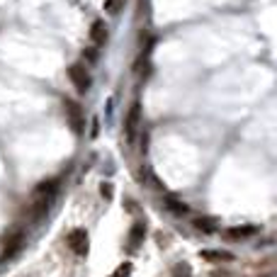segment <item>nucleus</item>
<instances>
[{"label": "nucleus", "instance_id": "1", "mask_svg": "<svg viewBox=\"0 0 277 277\" xmlns=\"http://www.w3.org/2000/svg\"><path fill=\"white\" fill-rule=\"evenodd\" d=\"M68 78H71V83L75 85V90L78 92H85L88 88H90V75L85 73V68L78 66V63L68 68Z\"/></svg>", "mask_w": 277, "mask_h": 277}, {"label": "nucleus", "instance_id": "14", "mask_svg": "<svg viewBox=\"0 0 277 277\" xmlns=\"http://www.w3.org/2000/svg\"><path fill=\"white\" fill-rule=\"evenodd\" d=\"M190 275H192V270H190L187 263H178L175 270H173V277H190Z\"/></svg>", "mask_w": 277, "mask_h": 277}, {"label": "nucleus", "instance_id": "8", "mask_svg": "<svg viewBox=\"0 0 277 277\" xmlns=\"http://www.w3.org/2000/svg\"><path fill=\"white\" fill-rule=\"evenodd\" d=\"M192 226L200 229V231H204V234H214V231H217V222L209 219V217H197V219L192 222Z\"/></svg>", "mask_w": 277, "mask_h": 277}, {"label": "nucleus", "instance_id": "5", "mask_svg": "<svg viewBox=\"0 0 277 277\" xmlns=\"http://www.w3.org/2000/svg\"><path fill=\"white\" fill-rule=\"evenodd\" d=\"M253 234H256V226L246 224V226H234V229H229V231H226V239L239 241V239H248V236H253Z\"/></svg>", "mask_w": 277, "mask_h": 277}, {"label": "nucleus", "instance_id": "2", "mask_svg": "<svg viewBox=\"0 0 277 277\" xmlns=\"http://www.w3.org/2000/svg\"><path fill=\"white\" fill-rule=\"evenodd\" d=\"M68 246H71V251H73L75 256H85L88 253V234L83 229L71 231L68 234Z\"/></svg>", "mask_w": 277, "mask_h": 277}, {"label": "nucleus", "instance_id": "12", "mask_svg": "<svg viewBox=\"0 0 277 277\" xmlns=\"http://www.w3.org/2000/svg\"><path fill=\"white\" fill-rule=\"evenodd\" d=\"M34 212H32V219H41L44 214H46V209H49V197H44V200H39L34 207H32Z\"/></svg>", "mask_w": 277, "mask_h": 277}, {"label": "nucleus", "instance_id": "17", "mask_svg": "<svg viewBox=\"0 0 277 277\" xmlns=\"http://www.w3.org/2000/svg\"><path fill=\"white\" fill-rule=\"evenodd\" d=\"M83 54L88 56V61H97V51H95V49H85Z\"/></svg>", "mask_w": 277, "mask_h": 277}, {"label": "nucleus", "instance_id": "6", "mask_svg": "<svg viewBox=\"0 0 277 277\" xmlns=\"http://www.w3.org/2000/svg\"><path fill=\"white\" fill-rule=\"evenodd\" d=\"M90 39L95 41V44H105V41H107V27H105V22H102V19L92 22V27H90Z\"/></svg>", "mask_w": 277, "mask_h": 277}, {"label": "nucleus", "instance_id": "15", "mask_svg": "<svg viewBox=\"0 0 277 277\" xmlns=\"http://www.w3.org/2000/svg\"><path fill=\"white\" fill-rule=\"evenodd\" d=\"M129 275H131V263H122V265L114 270L112 277H129Z\"/></svg>", "mask_w": 277, "mask_h": 277}, {"label": "nucleus", "instance_id": "16", "mask_svg": "<svg viewBox=\"0 0 277 277\" xmlns=\"http://www.w3.org/2000/svg\"><path fill=\"white\" fill-rule=\"evenodd\" d=\"M100 192H102V197H105V200H112V185L110 183H102Z\"/></svg>", "mask_w": 277, "mask_h": 277}, {"label": "nucleus", "instance_id": "11", "mask_svg": "<svg viewBox=\"0 0 277 277\" xmlns=\"http://www.w3.org/2000/svg\"><path fill=\"white\" fill-rule=\"evenodd\" d=\"M202 258L204 260H224V263H231L234 260V256L231 253H226V251H209V253H202Z\"/></svg>", "mask_w": 277, "mask_h": 277}, {"label": "nucleus", "instance_id": "9", "mask_svg": "<svg viewBox=\"0 0 277 277\" xmlns=\"http://www.w3.org/2000/svg\"><path fill=\"white\" fill-rule=\"evenodd\" d=\"M19 246H22V236H19V234H15L12 239L5 243V251H2V260H5V258H12V256H15V253L19 251Z\"/></svg>", "mask_w": 277, "mask_h": 277}, {"label": "nucleus", "instance_id": "7", "mask_svg": "<svg viewBox=\"0 0 277 277\" xmlns=\"http://www.w3.org/2000/svg\"><path fill=\"white\" fill-rule=\"evenodd\" d=\"M144 236H146V226L144 224H134L131 226V234H129V246H131V251L144 241Z\"/></svg>", "mask_w": 277, "mask_h": 277}, {"label": "nucleus", "instance_id": "3", "mask_svg": "<svg viewBox=\"0 0 277 277\" xmlns=\"http://www.w3.org/2000/svg\"><path fill=\"white\" fill-rule=\"evenodd\" d=\"M63 105H66V112H68V119H71V124H73L75 134H83V119H80V105L73 102V100H63Z\"/></svg>", "mask_w": 277, "mask_h": 277}, {"label": "nucleus", "instance_id": "13", "mask_svg": "<svg viewBox=\"0 0 277 277\" xmlns=\"http://www.w3.org/2000/svg\"><path fill=\"white\" fill-rule=\"evenodd\" d=\"M58 180H46V183H41L37 185V195H54L56 192V187H58Z\"/></svg>", "mask_w": 277, "mask_h": 277}, {"label": "nucleus", "instance_id": "19", "mask_svg": "<svg viewBox=\"0 0 277 277\" xmlns=\"http://www.w3.org/2000/svg\"><path fill=\"white\" fill-rule=\"evenodd\" d=\"M114 7V0H105V10H112Z\"/></svg>", "mask_w": 277, "mask_h": 277}, {"label": "nucleus", "instance_id": "4", "mask_svg": "<svg viewBox=\"0 0 277 277\" xmlns=\"http://www.w3.org/2000/svg\"><path fill=\"white\" fill-rule=\"evenodd\" d=\"M139 117H141V105L134 102L131 105L129 114H127V124H124V131H127V139H134L136 136V127H139Z\"/></svg>", "mask_w": 277, "mask_h": 277}, {"label": "nucleus", "instance_id": "10", "mask_svg": "<svg viewBox=\"0 0 277 277\" xmlns=\"http://www.w3.org/2000/svg\"><path fill=\"white\" fill-rule=\"evenodd\" d=\"M166 207L173 212V214H178V217H183V214L190 212V207L185 202H180V200H175V197H166Z\"/></svg>", "mask_w": 277, "mask_h": 277}, {"label": "nucleus", "instance_id": "18", "mask_svg": "<svg viewBox=\"0 0 277 277\" xmlns=\"http://www.w3.org/2000/svg\"><path fill=\"white\" fill-rule=\"evenodd\" d=\"M212 277H229V273H219V270H214V273H212Z\"/></svg>", "mask_w": 277, "mask_h": 277}]
</instances>
